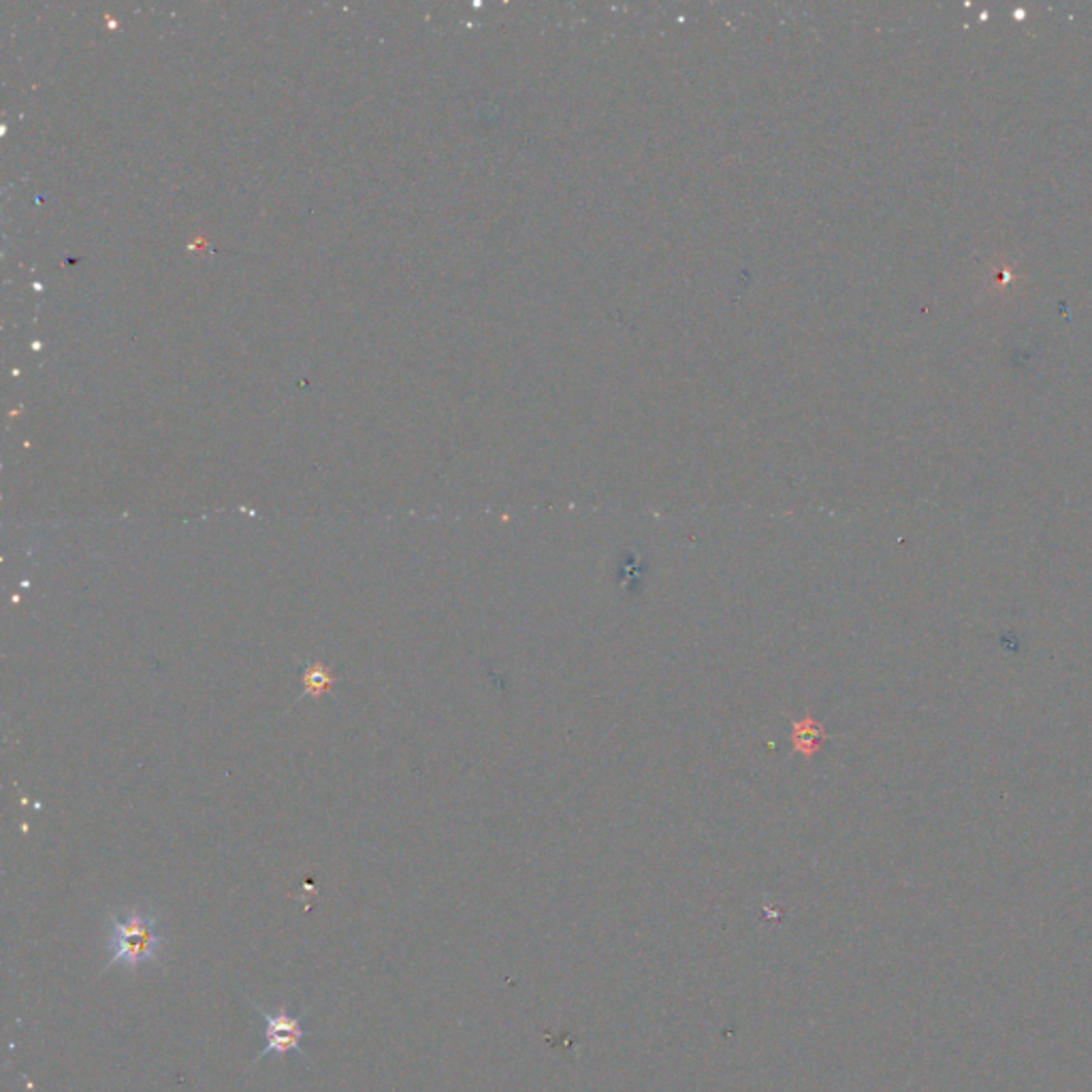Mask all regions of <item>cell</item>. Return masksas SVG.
I'll list each match as a JSON object with an SVG mask.
<instances>
[{"label": "cell", "instance_id": "cell-2", "mask_svg": "<svg viewBox=\"0 0 1092 1092\" xmlns=\"http://www.w3.org/2000/svg\"><path fill=\"white\" fill-rule=\"evenodd\" d=\"M252 1009L257 1011V1014L263 1018V1022H265V1041H267L265 1050L258 1054V1058L252 1060V1067L261 1063L263 1058H267L270 1054H276L280 1056V1058H284V1056L293 1054V1052L295 1054H299V1058H301L303 1063L310 1064V1056H307L301 1047L303 1039L312 1035V1031H306V1027H303V1020L307 1018L310 1011H303V1014L299 1015H290L289 1009L282 1005L276 1014H271V1011H265L263 1007H258L257 1002L252 1005Z\"/></svg>", "mask_w": 1092, "mask_h": 1092}, {"label": "cell", "instance_id": "cell-1", "mask_svg": "<svg viewBox=\"0 0 1092 1092\" xmlns=\"http://www.w3.org/2000/svg\"><path fill=\"white\" fill-rule=\"evenodd\" d=\"M167 946V939L160 933V920L152 909L137 907L124 913H114L107 921V952L109 962L101 973L111 966H124L135 971L141 965L154 962L160 950Z\"/></svg>", "mask_w": 1092, "mask_h": 1092}]
</instances>
